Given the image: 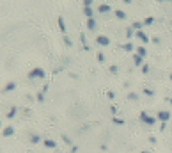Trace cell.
Here are the masks:
<instances>
[{
	"label": "cell",
	"mask_w": 172,
	"mask_h": 153,
	"mask_svg": "<svg viewBox=\"0 0 172 153\" xmlns=\"http://www.w3.org/2000/svg\"><path fill=\"white\" fill-rule=\"evenodd\" d=\"M36 100H37L39 103H43V102H45V93H43V91H39V93L36 94Z\"/></svg>",
	"instance_id": "24"
},
{
	"label": "cell",
	"mask_w": 172,
	"mask_h": 153,
	"mask_svg": "<svg viewBox=\"0 0 172 153\" xmlns=\"http://www.w3.org/2000/svg\"><path fill=\"white\" fill-rule=\"evenodd\" d=\"M60 137H62V141L66 142V144H71V146H73V142H71V137H69V135H66V134H62Z\"/></svg>",
	"instance_id": "27"
},
{
	"label": "cell",
	"mask_w": 172,
	"mask_h": 153,
	"mask_svg": "<svg viewBox=\"0 0 172 153\" xmlns=\"http://www.w3.org/2000/svg\"><path fill=\"white\" fill-rule=\"evenodd\" d=\"M149 142L155 144V142H156V137H155V135H149Z\"/></svg>",
	"instance_id": "33"
},
{
	"label": "cell",
	"mask_w": 172,
	"mask_h": 153,
	"mask_svg": "<svg viewBox=\"0 0 172 153\" xmlns=\"http://www.w3.org/2000/svg\"><path fill=\"white\" fill-rule=\"evenodd\" d=\"M103 2H106V4H108V0H103Z\"/></svg>",
	"instance_id": "43"
},
{
	"label": "cell",
	"mask_w": 172,
	"mask_h": 153,
	"mask_svg": "<svg viewBox=\"0 0 172 153\" xmlns=\"http://www.w3.org/2000/svg\"><path fill=\"white\" fill-rule=\"evenodd\" d=\"M133 64H135V68H142L144 66V57H140L138 54H133Z\"/></svg>",
	"instance_id": "8"
},
{
	"label": "cell",
	"mask_w": 172,
	"mask_h": 153,
	"mask_svg": "<svg viewBox=\"0 0 172 153\" xmlns=\"http://www.w3.org/2000/svg\"><path fill=\"white\" fill-rule=\"evenodd\" d=\"M165 128H167V123H162V125H160V130H162V132H163V130H165Z\"/></svg>",
	"instance_id": "38"
},
{
	"label": "cell",
	"mask_w": 172,
	"mask_h": 153,
	"mask_svg": "<svg viewBox=\"0 0 172 153\" xmlns=\"http://www.w3.org/2000/svg\"><path fill=\"white\" fill-rule=\"evenodd\" d=\"M142 93H144L145 96H155V91H153V89H147V87H145V89H142Z\"/></svg>",
	"instance_id": "28"
},
{
	"label": "cell",
	"mask_w": 172,
	"mask_h": 153,
	"mask_svg": "<svg viewBox=\"0 0 172 153\" xmlns=\"http://www.w3.org/2000/svg\"><path fill=\"white\" fill-rule=\"evenodd\" d=\"M142 23H144V27H151V25L155 23V18H153V16H147V18L142 20Z\"/></svg>",
	"instance_id": "20"
},
{
	"label": "cell",
	"mask_w": 172,
	"mask_h": 153,
	"mask_svg": "<svg viewBox=\"0 0 172 153\" xmlns=\"http://www.w3.org/2000/svg\"><path fill=\"white\" fill-rule=\"evenodd\" d=\"M151 41H153V43H156V45H160V37H153Z\"/></svg>",
	"instance_id": "36"
},
{
	"label": "cell",
	"mask_w": 172,
	"mask_h": 153,
	"mask_svg": "<svg viewBox=\"0 0 172 153\" xmlns=\"http://www.w3.org/2000/svg\"><path fill=\"white\" fill-rule=\"evenodd\" d=\"M108 70H110V73H112V75H117V71H119V68L115 66V64H112V66H110Z\"/></svg>",
	"instance_id": "30"
},
{
	"label": "cell",
	"mask_w": 172,
	"mask_h": 153,
	"mask_svg": "<svg viewBox=\"0 0 172 153\" xmlns=\"http://www.w3.org/2000/svg\"><path fill=\"white\" fill-rule=\"evenodd\" d=\"M29 141H30V144H39V142H41V135L30 132V134H29Z\"/></svg>",
	"instance_id": "11"
},
{
	"label": "cell",
	"mask_w": 172,
	"mask_h": 153,
	"mask_svg": "<svg viewBox=\"0 0 172 153\" xmlns=\"http://www.w3.org/2000/svg\"><path fill=\"white\" fill-rule=\"evenodd\" d=\"M156 118H158V121L167 123V121H170V112H169V111H165V109H162V111H158V112H156Z\"/></svg>",
	"instance_id": "4"
},
{
	"label": "cell",
	"mask_w": 172,
	"mask_h": 153,
	"mask_svg": "<svg viewBox=\"0 0 172 153\" xmlns=\"http://www.w3.org/2000/svg\"><path fill=\"white\" fill-rule=\"evenodd\" d=\"M96 45H98V47H108V45H110V37L105 36V34L96 36Z\"/></svg>",
	"instance_id": "3"
},
{
	"label": "cell",
	"mask_w": 172,
	"mask_h": 153,
	"mask_svg": "<svg viewBox=\"0 0 172 153\" xmlns=\"http://www.w3.org/2000/svg\"><path fill=\"white\" fill-rule=\"evenodd\" d=\"M160 2H170L172 4V0H160Z\"/></svg>",
	"instance_id": "41"
},
{
	"label": "cell",
	"mask_w": 172,
	"mask_h": 153,
	"mask_svg": "<svg viewBox=\"0 0 172 153\" xmlns=\"http://www.w3.org/2000/svg\"><path fill=\"white\" fill-rule=\"evenodd\" d=\"M140 153H153V151H147V149H142Z\"/></svg>",
	"instance_id": "40"
},
{
	"label": "cell",
	"mask_w": 172,
	"mask_h": 153,
	"mask_svg": "<svg viewBox=\"0 0 172 153\" xmlns=\"http://www.w3.org/2000/svg\"><path fill=\"white\" fill-rule=\"evenodd\" d=\"M2 135H4V137H13V135H14V126H11V125L4 126V128H2Z\"/></svg>",
	"instance_id": "7"
},
{
	"label": "cell",
	"mask_w": 172,
	"mask_h": 153,
	"mask_svg": "<svg viewBox=\"0 0 172 153\" xmlns=\"http://www.w3.org/2000/svg\"><path fill=\"white\" fill-rule=\"evenodd\" d=\"M45 77H46V71L43 70V68H39V66H36V68H32L29 71V78L30 80H41V78H45Z\"/></svg>",
	"instance_id": "2"
},
{
	"label": "cell",
	"mask_w": 172,
	"mask_h": 153,
	"mask_svg": "<svg viewBox=\"0 0 172 153\" xmlns=\"http://www.w3.org/2000/svg\"><path fill=\"white\" fill-rule=\"evenodd\" d=\"M114 14H115V18H117V20H121V21H122V20H126V13H124L122 9H115V11H114Z\"/></svg>",
	"instance_id": "16"
},
{
	"label": "cell",
	"mask_w": 172,
	"mask_h": 153,
	"mask_svg": "<svg viewBox=\"0 0 172 153\" xmlns=\"http://www.w3.org/2000/svg\"><path fill=\"white\" fill-rule=\"evenodd\" d=\"M149 70H151V68H149V62H145L144 66H142V73H144V75H147V73H149Z\"/></svg>",
	"instance_id": "29"
},
{
	"label": "cell",
	"mask_w": 172,
	"mask_h": 153,
	"mask_svg": "<svg viewBox=\"0 0 172 153\" xmlns=\"http://www.w3.org/2000/svg\"><path fill=\"white\" fill-rule=\"evenodd\" d=\"M128 100L137 102V100H138V93H128Z\"/></svg>",
	"instance_id": "26"
},
{
	"label": "cell",
	"mask_w": 172,
	"mask_h": 153,
	"mask_svg": "<svg viewBox=\"0 0 172 153\" xmlns=\"http://www.w3.org/2000/svg\"><path fill=\"white\" fill-rule=\"evenodd\" d=\"M119 48H122V50H124V52H128V54H135V50H137V47L133 45L131 41L124 43V45H119Z\"/></svg>",
	"instance_id": "6"
},
{
	"label": "cell",
	"mask_w": 172,
	"mask_h": 153,
	"mask_svg": "<svg viewBox=\"0 0 172 153\" xmlns=\"http://www.w3.org/2000/svg\"><path fill=\"white\" fill-rule=\"evenodd\" d=\"M64 45H66V47H73V41H71V37L68 34L64 36Z\"/></svg>",
	"instance_id": "25"
},
{
	"label": "cell",
	"mask_w": 172,
	"mask_h": 153,
	"mask_svg": "<svg viewBox=\"0 0 172 153\" xmlns=\"http://www.w3.org/2000/svg\"><path fill=\"white\" fill-rule=\"evenodd\" d=\"M94 0H83V7H92Z\"/></svg>",
	"instance_id": "31"
},
{
	"label": "cell",
	"mask_w": 172,
	"mask_h": 153,
	"mask_svg": "<svg viewBox=\"0 0 172 153\" xmlns=\"http://www.w3.org/2000/svg\"><path fill=\"white\" fill-rule=\"evenodd\" d=\"M131 29H133L135 32H137V30H144V23L137 20V21H133V23H131Z\"/></svg>",
	"instance_id": "17"
},
{
	"label": "cell",
	"mask_w": 172,
	"mask_h": 153,
	"mask_svg": "<svg viewBox=\"0 0 172 153\" xmlns=\"http://www.w3.org/2000/svg\"><path fill=\"white\" fill-rule=\"evenodd\" d=\"M170 82H172V73H170Z\"/></svg>",
	"instance_id": "42"
},
{
	"label": "cell",
	"mask_w": 172,
	"mask_h": 153,
	"mask_svg": "<svg viewBox=\"0 0 172 153\" xmlns=\"http://www.w3.org/2000/svg\"><path fill=\"white\" fill-rule=\"evenodd\" d=\"M122 2H124V4H131V0H122Z\"/></svg>",
	"instance_id": "39"
},
{
	"label": "cell",
	"mask_w": 172,
	"mask_h": 153,
	"mask_svg": "<svg viewBox=\"0 0 172 153\" xmlns=\"http://www.w3.org/2000/svg\"><path fill=\"white\" fill-rule=\"evenodd\" d=\"M138 119H140V123H142V125H145V126H155V125H156V121H158V118H156V116H151V114L145 112V111H142V112L138 114Z\"/></svg>",
	"instance_id": "1"
},
{
	"label": "cell",
	"mask_w": 172,
	"mask_h": 153,
	"mask_svg": "<svg viewBox=\"0 0 172 153\" xmlns=\"http://www.w3.org/2000/svg\"><path fill=\"white\" fill-rule=\"evenodd\" d=\"M110 11H112V6H108L106 2H103V4H99V6H98V13H101V14L110 13Z\"/></svg>",
	"instance_id": "9"
},
{
	"label": "cell",
	"mask_w": 172,
	"mask_h": 153,
	"mask_svg": "<svg viewBox=\"0 0 172 153\" xmlns=\"http://www.w3.org/2000/svg\"><path fill=\"white\" fill-rule=\"evenodd\" d=\"M112 123H114V125H121V126H122L126 121H124L122 118H117V116H114V118H112Z\"/></svg>",
	"instance_id": "22"
},
{
	"label": "cell",
	"mask_w": 172,
	"mask_h": 153,
	"mask_svg": "<svg viewBox=\"0 0 172 153\" xmlns=\"http://www.w3.org/2000/svg\"><path fill=\"white\" fill-rule=\"evenodd\" d=\"M106 96H108L110 100H114V98H115V93H114V91H106Z\"/></svg>",
	"instance_id": "32"
},
{
	"label": "cell",
	"mask_w": 172,
	"mask_h": 153,
	"mask_svg": "<svg viewBox=\"0 0 172 153\" xmlns=\"http://www.w3.org/2000/svg\"><path fill=\"white\" fill-rule=\"evenodd\" d=\"M85 25H87V29H89V30H96V27H98V21H96V18H87Z\"/></svg>",
	"instance_id": "10"
},
{
	"label": "cell",
	"mask_w": 172,
	"mask_h": 153,
	"mask_svg": "<svg viewBox=\"0 0 172 153\" xmlns=\"http://www.w3.org/2000/svg\"><path fill=\"white\" fill-rule=\"evenodd\" d=\"M110 112H112V114H115V112H117V107H115V105H112V107H110Z\"/></svg>",
	"instance_id": "34"
},
{
	"label": "cell",
	"mask_w": 172,
	"mask_h": 153,
	"mask_svg": "<svg viewBox=\"0 0 172 153\" xmlns=\"http://www.w3.org/2000/svg\"><path fill=\"white\" fill-rule=\"evenodd\" d=\"M16 112H18V107H11V109H9V112L6 114V119H13V118L16 116Z\"/></svg>",
	"instance_id": "18"
},
{
	"label": "cell",
	"mask_w": 172,
	"mask_h": 153,
	"mask_svg": "<svg viewBox=\"0 0 172 153\" xmlns=\"http://www.w3.org/2000/svg\"><path fill=\"white\" fill-rule=\"evenodd\" d=\"M135 37L142 41V45H147V43L151 41V37H149V34H145L144 30H137V32H135Z\"/></svg>",
	"instance_id": "5"
},
{
	"label": "cell",
	"mask_w": 172,
	"mask_h": 153,
	"mask_svg": "<svg viewBox=\"0 0 172 153\" xmlns=\"http://www.w3.org/2000/svg\"><path fill=\"white\" fill-rule=\"evenodd\" d=\"M124 36H126V39H128V41H131V37L135 36V30H133L131 27H128V29L124 30Z\"/></svg>",
	"instance_id": "19"
},
{
	"label": "cell",
	"mask_w": 172,
	"mask_h": 153,
	"mask_svg": "<svg viewBox=\"0 0 172 153\" xmlns=\"http://www.w3.org/2000/svg\"><path fill=\"white\" fill-rule=\"evenodd\" d=\"M43 146L45 148H50V149H55L57 148V142L53 139H43Z\"/></svg>",
	"instance_id": "13"
},
{
	"label": "cell",
	"mask_w": 172,
	"mask_h": 153,
	"mask_svg": "<svg viewBox=\"0 0 172 153\" xmlns=\"http://www.w3.org/2000/svg\"><path fill=\"white\" fill-rule=\"evenodd\" d=\"M76 151H78V146L73 144V146H71V153H76Z\"/></svg>",
	"instance_id": "35"
},
{
	"label": "cell",
	"mask_w": 172,
	"mask_h": 153,
	"mask_svg": "<svg viewBox=\"0 0 172 153\" xmlns=\"http://www.w3.org/2000/svg\"><path fill=\"white\" fill-rule=\"evenodd\" d=\"M57 23H59L60 32H62L64 36H66V34H68V29H66V23H64V18H62V16H59V18H57Z\"/></svg>",
	"instance_id": "12"
},
{
	"label": "cell",
	"mask_w": 172,
	"mask_h": 153,
	"mask_svg": "<svg viewBox=\"0 0 172 153\" xmlns=\"http://www.w3.org/2000/svg\"><path fill=\"white\" fill-rule=\"evenodd\" d=\"M96 59H98V62H101V64H105V61H106L103 52H98V54H96Z\"/></svg>",
	"instance_id": "23"
},
{
	"label": "cell",
	"mask_w": 172,
	"mask_h": 153,
	"mask_svg": "<svg viewBox=\"0 0 172 153\" xmlns=\"http://www.w3.org/2000/svg\"><path fill=\"white\" fill-rule=\"evenodd\" d=\"M135 54H138L140 57H144V59H145L149 52H147V48H145L144 45H138V47H137V50H135Z\"/></svg>",
	"instance_id": "15"
},
{
	"label": "cell",
	"mask_w": 172,
	"mask_h": 153,
	"mask_svg": "<svg viewBox=\"0 0 172 153\" xmlns=\"http://www.w3.org/2000/svg\"><path fill=\"white\" fill-rule=\"evenodd\" d=\"M16 89V82H7L4 87H2V93H11Z\"/></svg>",
	"instance_id": "14"
},
{
	"label": "cell",
	"mask_w": 172,
	"mask_h": 153,
	"mask_svg": "<svg viewBox=\"0 0 172 153\" xmlns=\"http://www.w3.org/2000/svg\"><path fill=\"white\" fill-rule=\"evenodd\" d=\"M80 41L83 43V47H85V34H82V36H80Z\"/></svg>",
	"instance_id": "37"
},
{
	"label": "cell",
	"mask_w": 172,
	"mask_h": 153,
	"mask_svg": "<svg viewBox=\"0 0 172 153\" xmlns=\"http://www.w3.org/2000/svg\"><path fill=\"white\" fill-rule=\"evenodd\" d=\"M83 14L87 16V18H94V11H92V7H83Z\"/></svg>",
	"instance_id": "21"
}]
</instances>
